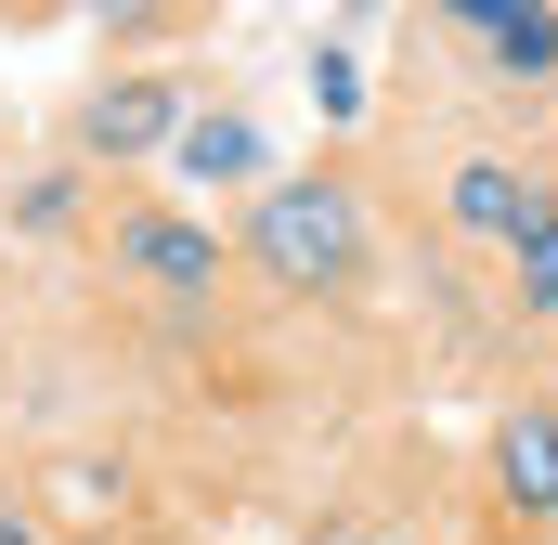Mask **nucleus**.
Instances as JSON below:
<instances>
[{
	"instance_id": "7",
	"label": "nucleus",
	"mask_w": 558,
	"mask_h": 545,
	"mask_svg": "<svg viewBox=\"0 0 558 545\" xmlns=\"http://www.w3.org/2000/svg\"><path fill=\"white\" fill-rule=\"evenodd\" d=\"M507 494L558 520V415H507Z\"/></svg>"
},
{
	"instance_id": "5",
	"label": "nucleus",
	"mask_w": 558,
	"mask_h": 545,
	"mask_svg": "<svg viewBox=\"0 0 558 545\" xmlns=\"http://www.w3.org/2000/svg\"><path fill=\"white\" fill-rule=\"evenodd\" d=\"M454 13L494 39V65H507V78H546V65H558V13H520V0H454Z\"/></svg>"
},
{
	"instance_id": "1",
	"label": "nucleus",
	"mask_w": 558,
	"mask_h": 545,
	"mask_svg": "<svg viewBox=\"0 0 558 545\" xmlns=\"http://www.w3.org/2000/svg\"><path fill=\"white\" fill-rule=\"evenodd\" d=\"M247 247H260L274 286H351L364 272V195L351 182H260Z\"/></svg>"
},
{
	"instance_id": "4",
	"label": "nucleus",
	"mask_w": 558,
	"mask_h": 545,
	"mask_svg": "<svg viewBox=\"0 0 558 545\" xmlns=\"http://www.w3.org/2000/svg\"><path fill=\"white\" fill-rule=\"evenodd\" d=\"M454 221H468V234H494V247H520V234L546 221V195H533L507 156H468V169H454Z\"/></svg>"
},
{
	"instance_id": "6",
	"label": "nucleus",
	"mask_w": 558,
	"mask_h": 545,
	"mask_svg": "<svg viewBox=\"0 0 558 545\" xmlns=\"http://www.w3.org/2000/svg\"><path fill=\"white\" fill-rule=\"evenodd\" d=\"M169 169H182V182H260V131H247V118H182Z\"/></svg>"
},
{
	"instance_id": "2",
	"label": "nucleus",
	"mask_w": 558,
	"mask_h": 545,
	"mask_svg": "<svg viewBox=\"0 0 558 545\" xmlns=\"http://www.w3.org/2000/svg\"><path fill=\"white\" fill-rule=\"evenodd\" d=\"M118 261H131L143 286H169V299H208V286H221V234L182 221V208H143L131 234H118Z\"/></svg>"
},
{
	"instance_id": "9",
	"label": "nucleus",
	"mask_w": 558,
	"mask_h": 545,
	"mask_svg": "<svg viewBox=\"0 0 558 545\" xmlns=\"http://www.w3.org/2000/svg\"><path fill=\"white\" fill-rule=\"evenodd\" d=\"M312 92H325V118H364V65L351 52H312Z\"/></svg>"
},
{
	"instance_id": "10",
	"label": "nucleus",
	"mask_w": 558,
	"mask_h": 545,
	"mask_svg": "<svg viewBox=\"0 0 558 545\" xmlns=\"http://www.w3.org/2000/svg\"><path fill=\"white\" fill-rule=\"evenodd\" d=\"M0 545H39V533H26V520H13V507H0Z\"/></svg>"
},
{
	"instance_id": "3",
	"label": "nucleus",
	"mask_w": 558,
	"mask_h": 545,
	"mask_svg": "<svg viewBox=\"0 0 558 545\" xmlns=\"http://www.w3.org/2000/svg\"><path fill=\"white\" fill-rule=\"evenodd\" d=\"M78 143H92V156H156V143H182V92H169V78H118V92L78 118Z\"/></svg>"
},
{
	"instance_id": "8",
	"label": "nucleus",
	"mask_w": 558,
	"mask_h": 545,
	"mask_svg": "<svg viewBox=\"0 0 558 545\" xmlns=\"http://www.w3.org/2000/svg\"><path fill=\"white\" fill-rule=\"evenodd\" d=\"M520 312H558V208L520 234Z\"/></svg>"
}]
</instances>
